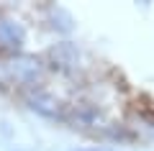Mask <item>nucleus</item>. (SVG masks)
Wrapping results in <instances>:
<instances>
[{
    "label": "nucleus",
    "mask_w": 154,
    "mask_h": 151,
    "mask_svg": "<svg viewBox=\"0 0 154 151\" xmlns=\"http://www.w3.org/2000/svg\"><path fill=\"white\" fill-rule=\"evenodd\" d=\"M0 82H16V85H36L41 80V64L33 56H13L0 62Z\"/></svg>",
    "instance_id": "f257e3e1"
},
{
    "label": "nucleus",
    "mask_w": 154,
    "mask_h": 151,
    "mask_svg": "<svg viewBox=\"0 0 154 151\" xmlns=\"http://www.w3.org/2000/svg\"><path fill=\"white\" fill-rule=\"evenodd\" d=\"M26 100H28V105H31L36 113H41L44 118H51V120H69V115H67V108L59 103V100H54L49 92L31 90V92L26 95Z\"/></svg>",
    "instance_id": "f03ea898"
},
{
    "label": "nucleus",
    "mask_w": 154,
    "mask_h": 151,
    "mask_svg": "<svg viewBox=\"0 0 154 151\" xmlns=\"http://www.w3.org/2000/svg\"><path fill=\"white\" fill-rule=\"evenodd\" d=\"M26 38L23 33L21 23L11 21V18H0V49H5V51H18Z\"/></svg>",
    "instance_id": "7ed1b4c3"
},
{
    "label": "nucleus",
    "mask_w": 154,
    "mask_h": 151,
    "mask_svg": "<svg viewBox=\"0 0 154 151\" xmlns=\"http://www.w3.org/2000/svg\"><path fill=\"white\" fill-rule=\"evenodd\" d=\"M49 59H51V64H54L57 69L67 72V69H72V67L77 64V51L69 46V44H57V46L49 51Z\"/></svg>",
    "instance_id": "20e7f679"
},
{
    "label": "nucleus",
    "mask_w": 154,
    "mask_h": 151,
    "mask_svg": "<svg viewBox=\"0 0 154 151\" xmlns=\"http://www.w3.org/2000/svg\"><path fill=\"white\" fill-rule=\"evenodd\" d=\"M90 151H110V149H90Z\"/></svg>",
    "instance_id": "39448f33"
}]
</instances>
